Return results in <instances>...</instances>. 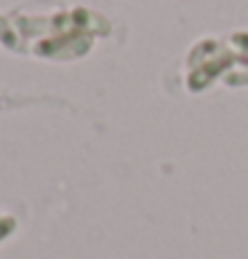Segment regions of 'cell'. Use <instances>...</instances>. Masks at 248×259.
I'll list each match as a JSON object with an SVG mask.
<instances>
[{
  "label": "cell",
  "instance_id": "obj_1",
  "mask_svg": "<svg viewBox=\"0 0 248 259\" xmlns=\"http://www.w3.org/2000/svg\"><path fill=\"white\" fill-rule=\"evenodd\" d=\"M14 227H16V222H14L11 217H3V214H0V243H3L6 238L14 233Z\"/></svg>",
  "mask_w": 248,
  "mask_h": 259
}]
</instances>
